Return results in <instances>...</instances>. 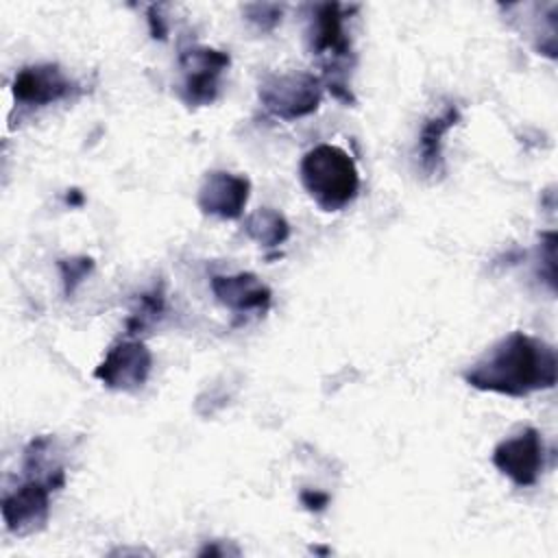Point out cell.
Returning <instances> with one entry per match:
<instances>
[{"label": "cell", "instance_id": "9", "mask_svg": "<svg viewBox=\"0 0 558 558\" xmlns=\"http://www.w3.org/2000/svg\"><path fill=\"white\" fill-rule=\"evenodd\" d=\"M347 11L349 9L338 2H325L316 4L310 17V50L316 57H327L331 61L329 70H336L338 61L351 57V41L344 31Z\"/></svg>", "mask_w": 558, "mask_h": 558}, {"label": "cell", "instance_id": "7", "mask_svg": "<svg viewBox=\"0 0 558 558\" xmlns=\"http://www.w3.org/2000/svg\"><path fill=\"white\" fill-rule=\"evenodd\" d=\"M153 368V353L142 340H122L109 349L105 360L94 371L107 388L120 392L140 390Z\"/></svg>", "mask_w": 558, "mask_h": 558}, {"label": "cell", "instance_id": "17", "mask_svg": "<svg viewBox=\"0 0 558 558\" xmlns=\"http://www.w3.org/2000/svg\"><path fill=\"white\" fill-rule=\"evenodd\" d=\"M301 504L310 510V512H320L325 510V506L329 504V495L320 493V490H301Z\"/></svg>", "mask_w": 558, "mask_h": 558}, {"label": "cell", "instance_id": "6", "mask_svg": "<svg viewBox=\"0 0 558 558\" xmlns=\"http://www.w3.org/2000/svg\"><path fill=\"white\" fill-rule=\"evenodd\" d=\"M493 464L517 486H534L545 466V442L538 429L525 427L493 449Z\"/></svg>", "mask_w": 558, "mask_h": 558}, {"label": "cell", "instance_id": "11", "mask_svg": "<svg viewBox=\"0 0 558 558\" xmlns=\"http://www.w3.org/2000/svg\"><path fill=\"white\" fill-rule=\"evenodd\" d=\"M211 292L220 305L238 314L266 312L272 299L270 288L262 279H257L253 272L214 275Z\"/></svg>", "mask_w": 558, "mask_h": 558}, {"label": "cell", "instance_id": "15", "mask_svg": "<svg viewBox=\"0 0 558 558\" xmlns=\"http://www.w3.org/2000/svg\"><path fill=\"white\" fill-rule=\"evenodd\" d=\"M94 270V259L87 255H74L59 259V272L63 281V294L70 299L74 296L76 288L87 279V275Z\"/></svg>", "mask_w": 558, "mask_h": 558}, {"label": "cell", "instance_id": "13", "mask_svg": "<svg viewBox=\"0 0 558 558\" xmlns=\"http://www.w3.org/2000/svg\"><path fill=\"white\" fill-rule=\"evenodd\" d=\"M244 231L262 246H279L290 238V222L272 207H259L244 220Z\"/></svg>", "mask_w": 558, "mask_h": 558}, {"label": "cell", "instance_id": "4", "mask_svg": "<svg viewBox=\"0 0 558 558\" xmlns=\"http://www.w3.org/2000/svg\"><path fill=\"white\" fill-rule=\"evenodd\" d=\"M231 57L225 50L209 46H192L179 54V68L183 74L181 98L190 107L211 105L218 96L220 76L229 68Z\"/></svg>", "mask_w": 558, "mask_h": 558}, {"label": "cell", "instance_id": "12", "mask_svg": "<svg viewBox=\"0 0 558 558\" xmlns=\"http://www.w3.org/2000/svg\"><path fill=\"white\" fill-rule=\"evenodd\" d=\"M460 109L456 105H445L440 113L427 118L418 133V161L425 174L436 177L442 172V142L445 135L458 124Z\"/></svg>", "mask_w": 558, "mask_h": 558}, {"label": "cell", "instance_id": "3", "mask_svg": "<svg viewBox=\"0 0 558 558\" xmlns=\"http://www.w3.org/2000/svg\"><path fill=\"white\" fill-rule=\"evenodd\" d=\"M323 100V81L310 72L270 74L259 85V102L279 120H296L314 113Z\"/></svg>", "mask_w": 558, "mask_h": 558}, {"label": "cell", "instance_id": "8", "mask_svg": "<svg viewBox=\"0 0 558 558\" xmlns=\"http://www.w3.org/2000/svg\"><path fill=\"white\" fill-rule=\"evenodd\" d=\"M74 89L76 83L70 81L54 63L26 65L15 74L11 83L13 98L22 107H46L70 98Z\"/></svg>", "mask_w": 558, "mask_h": 558}, {"label": "cell", "instance_id": "2", "mask_svg": "<svg viewBox=\"0 0 558 558\" xmlns=\"http://www.w3.org/2000/svg\"><path fill=\"white\" fill-rule=\"evenodd\" d=\"M301 183L323 211L344 209L360 190V172L353 159L333 144L307 150L299 166Z\"/></svg>", "mask_w": 558, "mask_h": 558}, {"label": "cell", "instance_id": "5", "mask_svg": "<svg viewBox=\"0 0 558 558\" xmlns=\"http://www.w3.org/2000/svg\"><path fill=\"white\" fill-rule=\"evenodd\" d=\"M54 486L41 477L26 475V480L2 497L0 510L7 530L15 536L39 532L50 514V493Z\"/></svg>", "mask_w": 558, "mask_h": 558}, {"label": "cell", "instance_id": "16", "mask_svg": "<svg viewBox=\"0 0 558 558\" xmlns=\"http://www.w3.org/2000/svg\"><path fill=\"white\" fill-rule=\"evenodd\" d=\"M246 17L257 24L262 31H272L279 22H281V7L277 4H266V2H257V4H248L244 9Z\"/></svg>", "mask_w": 558, "mask_h": 558}, {"label": "cell", "instance_id": "14", "mask_svg": "<svg viewBox=\"0 0 558 558\" xmlns=\"http://www.w3.org/2000/svg\"><path fill=\"white\" fill-rule=\"evenodd\" d=\"M161 314H163V292L161 288H153L150 292L140 296V307L129 316L126 331L140 333L148 325H153L157 318H161Z\"/></svg>", "mask_w": 558, "mask_h": 558}, {"label": "cell", "instance_id": "18", "mask_svg": "<svg viewBox=\"0 0 558 558\" xmlns=\"http://www.w3.org/2000/svg\"><path fill=\"white\" fill-rule=\"evenodd\" d=\"M148 24H150V35L155 39H166V33H168V26L163 22V17L159 15V9L153 4L148 7Z\"/></svg>", "mask_w": 558, "mask_h": 558}, {"label": "cell", "instance_id": "1", "mask_svg": "<svg viewBox=\"0 0 558 558\" xmlns=\"http://www.w3.org/2000/svg\"><path fill=\"white\" fill-rule=\"evenodd\" d=\"M556 349L525 331L501 338L462 377L471 388L506 397H527L556 384Z\"/></svg>", "mask_w": 558, "mask_h": 558}, {"label": "cell", "instance_id": "10", "mask_svg": "<svg viewBox=\"0 0 558 558\" xmlns=\"http://www.w3.org/2000/svg\"><path fill=\"white\" fill-rule=\"evenodd\" d=\"M251 196V181L227 170L209 172L198 187V207L207 216L235 220L242 216Z\"/></svg>", "mask_w": 558, "mask_h": 558}, {"label": "cell", "instance_id": "19", "mask_svg": "<svg viewBox=\"0 0 558 558\" xmlns=\"http://www.w3.org/2000/svg\"><path fill=\"white\" fill-rule=\"evenodd\" d=\"M65 201H68L70 205H76V207H78V205H83V201H85V198H83V194H81L78 190H68Z\"/></svg>", "mask_w": 558, "mask_h": 558}]
</instances>
